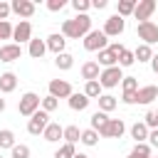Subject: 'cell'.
<instances>
[{
    "label": "cell",
    "mask_w": 158,
    "mask_h": 158,
    "mask_svg": "<svg viewBox=\"0 0 158 158\" xmlns=\"http://www.w3.org/2000/svg\"><path fill=\"white\" fill-rule=\"evenodd\" d=\"M91 32V17L89 15H77L72 20H64L62 22V37L67 40H79V37H86Z\"/></svg>",
    "instance_id": "6da1fadb"
},
{
    "label": "cell",
    "mask_w": 158,
    "mask_h": 158,
    "mask_svg": "<svg viewBox=\"0 0 158 158\" xmlns=\"http://www.w3.org/2000/svg\"><path fill=\"white\" fill-rule=\"evenodd\" d=\"M123 49H126L123 44H118V42H111L106 49H101V52H99V62H96V64H99V67H104V69H109V67H116V64H118V54H121Z\"/></svg>",
    "instance_id": "7a4b0ae2"
},
{
    "label": "cell",
    "mask_w": 158,
    "mask_h": 158,
    "mask_svg": "<svg viewBox=\"0 0 158 158\" xmlns=\"http://www.w3.org/2000/svg\"><path fill=\"white\" fill-rule=\"evenodd\" d=\"M106 44H109V37L101 30H91L84 37V49L86 52H101V49H106Z\"/></svg>",
    "instance_id": "3957f363"
},
{
    "label": "cell",
    "mask_w": 158,
    "mask_h": 158,
    "mask_svg": "<svg viewBox=\"0 0 158 158\" xmlns=\"http://www.w3.org/2000/svg\"><path fill=\"white\" fill-rule=\"evenodd\" d=\"M40 104H42V99H40L35 91H27V94H22V96H20L17 111H20L22 116H32L35 111H40Z\"/></svg>",
    "instance_id": "277c9868"
},
{
    "label": "cell",
    "mask_w": 158,
    "mask_h": 158,
    "mask_svg": "<svg viewBox=\"0 0 158 158\" xmlns=\"http://www.w3.org/2000/svg\"><path fill=\"white\" fill-rule=\"evenodd\" d=\"M121 79H123V74H121V67H118V64H116V67H109V69H101V74H99L101 89H114Z\"/></svg>",
    "instance_id": "5b68a950"
},
{
    "label": "cell",
    "mask_w": 158,
    "mask_h": 158,
    "mask_svg": "<svg viewBox=\"0 0 158 158\" xmlns=\"http://www.w3.org/2000/svg\"><path fill=\"white\" fill-rule=\"evenodd\" d=\"M47 126H49V114H44L42 109L35 111V114L30 116V121H27V131H30L32 136H40Z\"/></svg>",
    "instance_id": "8992f818"
},
{
    "label": "cell",
    "mask_w": 158,
    "mask_h": 158,
    "mask_svg": "<svg viewBox=\"0 0 158 158\" xmlns=\"http://www.w3.org/2000/svg\"><path fill=\"white\" fill-rule=\"evenodd\" d=\"M136 32H138V37L143 40V44H148V47L158 42V25L151 22V20H148V22H138V30H136Z\"/></svg>",
    "instance_id": "52a82bcc"
},
{
    "label": "cell",
    "mask_w": 158,
    "mask_h": 158,
    "mask_svg": "<svg viewBox=\"0 0 158 158\" xmlns=\"http://www.w3.org/2000/svg\"><path fill=\"white\" fill-rule=\"evenodd\" d=\"M74 91H72V84L67 79H52L49 81V96H54L57 101L59 99H69Z\"/></svg>",
    "instance_id": "ba28073f"
},
{
    "label": "cell",
    "mask_w": 158,
    "mask_h": 158,
    "mask_svg": "<svg viewBox=\"0 0 158 158\" xmlns=\"http://www.w3.org/2000/svg\"><path fill=\"white\" fill-rule=\"evenodd\" d=\"M123 30H126V20L118 17V15H111V17L104 22V30H101V32H104L106 37H118Z\"/></svg>",
    "instance_id": "9c48e42d"
},
{
    "label": "cell",
    "mask_w": 158,
    "mask_h": 158,
    "mask_svg": "<svg viewBox=\"0 0 158 158\" xmlns=\"http://www.w3.org/2000/svg\"><path fill=\"white\" fill-rule=\"evenodd\" d=\"M156 0H141V2H136V10H133V15H136V20L138 22H148L151 20V15L156 12Z\"/></svg>",
    "instance_id": "30bf717a"
},
{
    "label": "cell",
    "mask_w": 158,
    "mask_h": 158,
    "mask_svg": "<svg viewBox=\"0 0 158 158\" xmlns=\"http://www.w3.org/2000/svg\"><path fill=\"white\" fill-rule=\"evenodd\" d=\"M12 40H15V44L30 42V40H32V25H30L27 20H20V25L12 27Z\"/></svg>",
    "instance_id": "8fae6325"
},
{
    "label": "cell",
    "mask_w": 158,
    "mask_h": 158,
    "mask_svg": "<svg viewBox=\"0 0 158 158\" xmlns=\"http://www.w3.org/2000/svg\"><path fill=\"white\" fill-rule=\"evenodd\" d=\"M123 131H126V123H123L121 118H109L106 128H104L99 136H104V138H121Z\"/></svg>",
    "instance_id": "7c38bea8"
},
{
    "label": "cell",
    "mask_w": 158,
    "mask_h": 158,
    "mask_svg": "<svg viewBox=\"0 0 158 158\" xmlns=\"http://www.w3.org/2000/svg\"><path fill=\"white\" fill-rule=\"evenodd\" d=\"M10 10L20 17H32L35 15V2L32 0H12L10 2Z\"/></svg>",
    "instance_id": "4fadbf2b"
},
{
    "label": "cell",
    "mask_w": 158,
    "mask_h": 158,
    "mask_svg": "<svg viewBox=\"0 0 158 158\" xmlns=\"http://www.w3.org/2000/svg\"><path fill=\"white\" fill-rule=\"evenodd\" d=\"M20 54H22L20 44H15V42L0 44V62H15V59H20Z\"/></svg>",
    "instance_id": "5bb4252c"
},
{
    "label": "cell",
    "mask_w": 158,
    "mask_h": 158,
    "mask_svg": "<svg viewBox=\"0 0 158 158\" xmlns=\"http://www.w3.org/2000/svg\"><path fill=\"white\" fill-rule=\"evenodd\" d=\"M156 99H158V86H153V84L138 86V91H136V104H151V101H156Z\"/></svg>",
    "instance_id": "9a60e30c"
},
{
    "label": "cell",
    "mask_w": 158,
    "mask_h": 158,
    "mask_svg": "<svg viewBox=\"0 0 158 158\" xmlns=\"http://www.w3.org/2000/svg\"><path fill=\"white\" fill-rule=\"evenodd\" d=\"M44 44H47V49H49V52H54V54H62V52H64V44H67V40L62 37V32H54V35H49V37L44 40Z\"/></svg>",
    "instance_id": "2e32d148"
},
{
    "label": "cell",
    "mask_w": 158,
    "mask_h": 158,
    "mask_svg": "<svg viewBox=\"0 0 158 158\" xmlns=\"http://www.w3.org/2000/svg\"><path fill=\"white\" fill-rule=\"evenodd\" d=\"M99 74H101V67H99L94 59H89V62L81 64V77H84L86 81H99Z\"/></svg>",
    "instance_id": "e0dca14e"
},
{
    "label": "cell",
    "mask_w": 158,
    "mask_h": 158,
    "mask_svg": "<svg viewBox=\"0 0 158 158\" xmlns=\"http://www.w3.org/2000/svg\"><path fill=\"white\" fill-rule=\"evenodd\" d=\"M62 133H64V128H62L59 123H52V121H49V126L42 131V138H44V141H49V143H54V141H59V138H62Z\"/></svg>",
    "instance_id": "ac0fdd59"
},
{
    "label": "cell",
    "mask_w": 158,
    "mask_h": 158,
    "mask_svg": "<svg viewBox=\"0 0 158 158\" xmlns=\"http://www.w3.org/2000/svg\"><path fill=\"white\" fill-rule=\"evenodd\" d=\"M15 86H17V77H15L12 72H5V74H0V91H2V94H10V91H15Z\"/></svg>",
    "instance_id": "d6986e66"
},
{
    "label": "cell",
    "mask_w": 158,
    "mask_h": 158,
    "mask_svg": "<svg viewBox=\"0 0 158 158\" xmlns=\"http://www.w3.org/2000/svg\"><path fill=\"white\" fill-rule=\"evenodd\" d=\"M131 138H136V143H146V138H148V126H146L143 121H136V123L131 126Z\"/></svg>",
    "instance_id": "ffe728a7"
},
{
    "label": "cell",
    "mask_w": 158,
    "mask_h": 158,
    "mask_svg": "<svg viewBox=\"0 0 158 158\" xmlns=\"http://www.w3.org/2000/svg\"><path fill=\"white\" fill-rule=\"evenodd\" d=\"M30 57L32 59H42L44 57V52H47V44H44V40H30Z\"/></svg>",
    "instance_id": "44dd1931"
},
{
    "label": "cell",
    "mask_w": 158,
    "mask_h": 158,
    "mask_svg": "<svg viewBox=\"0 0 158 158\" xmlns=\"http://www.w3.org/2000/svg\"><path fill=\"white\" fill-rule=\"evenodd\" d=\"M89 106V99L84 96V91L79 94V91H74L72 96H69V109H74V111H84Z\"/></svg>",
    "instance_id": "7402d4cb"
},
{
    "label": "cell",
    "mask_w": 158,
    "mask_h": 158,
    "mask_svg": "<svg viewBox=\"0 0 158 158\" xmlns=\"http://www.w3.org/2000/svg\"><path fill=\"white\" fill-rule=\"evenodd\" d=\"M116 106H118L116 96H111V94H101V96H99V111L109 114V111H114Z\"/></svg>",
    "instance_id": "603a6c76"
},
{
    "label": "cell",
    "mask_w": 158,
    "mask_h": 158,
    "mask_svg": "<svg viewBox=\"0 0 158 158\" xmlns=\"http://www.w3.org/2000/svg\"><path fill=\"white\" fill-rule=\"evenodd\" d=\"M136 2H138V0H118V5H116V15H118V17L133 15V10H136Z\"/></svg>",
    "instance_id": "cb8c5ba5"
},
{
    "label": "cell",
    "mask_w": 158,
    "mask_h": 158,
    "mask_svg": "<svg viewBox=\"0 0 158 158\" xmlns=\"http://www.w3.org/2000/svg\"><path fill=\"white\" fill-rule=\"evenodd\" d=\"M106 123H109V116H106L104 111H96V114H91V128H94L96 133H101V131L106 128Z\"/></svg>",
    "instance_id": "d4e9b609"
},
{
    "label": "cell",
    "mask_w": 158,
    "mask_h": 158,
    "mask_svg": "<svg viewBox=\"0 0 158 158\" xmlns=\"http://www.w3.org/2000/svg\"><path fill=\"white\" fill-rule=\"evenodd\" d=\"M54 64H57V69H62V72H67V69H72V67H74V57H72L69 52H62V54H57V59H54Z\"/></svg>",
    "instance_id": "484cf974"
},
{
    "label": "cell",
    "mask_w": 158,
    "mask_h": 158,
    "mask_svg": "<svg viewBox=\"0 0 158 158\" xmlns=\"http://www.w3.org/2000/svg\"><path fill=\"white\" fill-rule=\"evenodd\" d=\"M62 138H64V143H77L79 138H81V131H79V126H64V133H62Z\"/></svg>",
    "instance_id": "4316f807"
},
{
    "label": "cell",
    "mask_w": 158,
    "mask_h": 158,
    "mask_svg": "<svg viewBox=\"0 0 158 158\" xmlns=\"http://www.w3.org/2000/svg\"><path fill=\"white\" fill-rule=\"evenodd\" d=\"M133 59H138V62H151V59H153L151 47H148V44H138V47L133 49Z\"/></svg>",
    "instance_id": "83f0119b"
},
{
    "label": "cell",
    "mask_w": 158,
    "mask_h": 158,
    "mask_svg": "<svg viewBox=\"0 0 158 158\" xmlns=\"http://www.w3.org/2000/svg\"><path fill=\"white\" fill-rule=\"evenodd\" d=\"M84 96H86L89 101H91V99H99V96H101V84H99V81H86Z\"/></svg>",
    "instance_id": "f1b7e54d"
},
{
    "label": "cell",
    "mask_w": 158,
    "mask_h": 158,
    "mask_svg": "<svg viewBox=\"0 0 158 158\" xmlns=\"http://www.w3.org/2000/svg\"><path fill=\"white\" fill-rule=\"evenodd\" d=\"M12 146H15V133L10 128H2L0 131V148H10L12 151Z\"/></svg>",
    "instance_id": "f546056e"
},
{
    "label": "cell",
    "mask_w": 158,
    "mask_h": 158,
    "mask_svg": "<svg viewBox=\"0 0 158 158\" xmlns=\"http://www.w3.org/2000/svg\"><path fill=\"white\" fill-rule=\"evenodd\" d=\"M84 146H96L99 143V133L94 131V128H86V131H81V138H79Z\"/></svg>",
    "instance_id": "4dcf8cb0"
},
{
    "label": "cell",
    "mask_w": 158,
    "mask_h": 158,
    "mask_svg": "<svg viewBox=\"0 0 158 158\" xmlns=\"http://www.w3.org/2000/svg\"><path fill=\"white\" fill-rule=\"evenodd\" d=\"M74 156H77V151H74L72 143H62L57 148V153H54V158H74Z\"/></svg>",
    "instance_id": "1f68e13d"
},
{
    "label": "cell",
    "mask_w": 158,
    "mask_h": 158,
    "mask_svg": "<svg viewBox=\"0 0 158 158\" xmlns=\"http://www.w3.org/2000/svg\"><path fill=\"white\" fill-rule=\"evenodd\" d=\"M40 106H42V111H44V114H52V111H54V109L59 106V101H57L54 96H44Z\"/></svg>",
    "instance_id": "d6a6232c"
},
{
    "label": "cell",
    "mask_w": 158,
    "mask_h": 158,
    "mask_svg": "<svg viewBox=\"0 0 158 158\" xmlns=\"http://www.w3.org/2000/svg\"><path fill=\"white\" fill-rule=\"evenodd\" d=\"M12 158H30V146L15 143V146H12Z\"/></svg>",
    "instance_id": "836d02e7"
},
{
    "label": "cell",
    "mask_w": 158,
    "mask_h": 158,
    "mask_svg": "<svg viewBox=\"0 0 158 158\" xmlns=\"http://www.w3.org/2000/svg\"><path fill=\"white\" fill-rule=\"evenodd\" d=\"M121 86H123V91H138V79L136 77H123Z\"/></svg>",
    "instance_id": "e575fe53"
},
{
    "label": "cell",
    "mask_w": 158,
    "mask_h": 158,
    "mask_svg": "<svg viewBox=\"0 0 158 158\" xmlns=\"http://www.w3.org/2000/svg\"><path fill=\"white\" fill-rule=\"evenodd\" d=\"M72 7L77 10V15H86V10L91 7L89 0H72Z\"/></svg>",
    "instance_id": "d590c367"
},
{
    "label": "cell",
    "mask_w": 158,
    "mask_h": 158,
    "mask_svg": "<svg viewBox=\"0 0 158 158\" xmlns=\"http://www.w3.org/2000/svg\"><path fill=\"white\" fill-rule=\"evenodd\" d=\"M136 59H133V52H128V49H123L121 54H118V67H131Z\"/></svg>",
    "instance_id": "8d00e7d4"
},
{
    "label": "cell",
    "mask_w": 158,
    "mask_h": 158,
    "mask_svg": "<svg viewBox=\"0 0 158 158\" xmlns=\"http://www.w3.org/2000/svg\"><path fill=\"white\" fill-rule=\"evenodd\" d=\"M0 40H12V25L7 20H0Z\"/></svg>",
    "instance_id": "74e56055"
},
{
    "label": "cell",
    "mask_w": 158,
    "mask_h": 158,
    "mask_svg": "<svg viewBox=\"0 0 158 158\" xmlns=\"http://www.w3.org/2000/svg\"><path fill=\"white\" fill-rule=\"evenodd\" d=\"M143 123H146L148 128H158V111H148V114L143 116Z\"/></svg>",
    "instance_id": "f35d334b"
},
{
    "label": "cell",
    "mask_w": 158,
    "mask_h": 158,
    "mask_svg": "<svg viewBox=\"0 0 158 158\" xmlns=\"http://www.w3.org/2000/svg\"><path fill=\"white\" fill-rule=\"evenodd\" d=\"M64 5H67V0H47L49 12H59V10H64Z\"/></svg>",
    "instance_id": "ab89813d"
},
{
    "label": "cell",
    "mask_w": 158,
    "mask_h": 158,
    "mask_svg": "<svg viewBox=\"0 0 158 158\" xmlns=\"http://www.w3.org/2000/svg\"><path fill=\"white\" fill-rule=\"evenodd\" d=\"M136 153H141V156H146V158H151V146L148 143H136V148H133Z\"/></svg>",
    "instance_id": "60d3db41"
},
{
    "label": "cell",
    "mask_w": 158,
    "mask_h": 158,
    "mask_svg": "<svg viewBox=\"0 0 158 158\" xmlns=\"http://www.w3.org/2000/svg\"><path fill=\"white\" fill-rule=\"evenodd\" d=\"M10 12H12V10H10V2H2V0H0V20H7Z\"/></svg>",
    "instance_id": "b9f144b4"
},
{
    "label": "cell",
    "mask_w": 158,
    "mask_h": 158,
    "mask_svg": "<svg viewBox=\"0 0 158 158\" xmlns=\"http://www.w3.org/2000/svg\"><path fill=\"white\" fill-rule=\"evenodd\" d=\"M148 143H151L153 148H158V128H153V131H148Z\"/></svg>",
    "instance_id": "7bdbcfd3"
},
{
    "label": "cell",
    "mask_w": 158,
    "mask_h": 158,
    "mask_svg": "<svg viewBox=\"0 0 158 158\" xmlns=\"http://www.w3.org/2000/svg\"><path fill=\"white\" fill-rule=\"evenodd\" d=\"M123 104H136V91H123Z\"/></svg>",
    "instance_id": "ee69618b"
},
{
    "label": "cell",
    "mask_w": 158,
    "mask_h": 158,
    "mask_svg": "<svg viewBox=\"0 0 158 158\" xmlns=\"http://www.w3.org/2000/svg\"><path fill=\"white\" fill-rule=\"evenodd\" d=\"M91 7H96V10H104V7H106V0H91Z\"/></svg>",
    "instance_id": "f6af8a7d"
},
{
    "label": "cell",
    "mask_w": 158,
    "mask_h": 158,
    "mask_svg": "<svg viewBox=\"0 0 158 158\" xmlns=\"http://www.w3.org/2000/svg\"><path fill=\"white\" fill-rule=\"evenodd\" d=\"M151 67H153V72L158 74V54H153V59H151Z\"/></svg>",
    "instance_id": "bcb514c9"
},
{
    "label": "cell",
    "mask_w": 158,
    "mask_h": 158,
    "mask_svg": "<svg viewBox=\"0 0 158 158\" xmlns=\"http://www.w3.org/2000/svg\"><path fill=\"white\" fill-rule=\"evenodd\" d=\"M128 158H146V156H141V153H136V151H131V153H128Z\"/></svg>",
    "instance_id": "7dc6e473"
},
{
    "label": "cell",
    "mask_w": 158,
    "mask_h": 158,
    "mask_svg": "<svg viewBox=\"0 0 158 158\" xmlns=\"http://www.w3.org/2000/svg\"><path fill=\"white\" fill-rule=\"evenodd\" d=\"M5 111V99H0V114Z\"/></svg>",
    "instance_id": "c3c4849f"
},
{
    "label": "cell",
    "mask_w": 158,
    "mask_h": 158,
    "mask_svg": "<svg viewBox=\"0 0 158 158\" xmlns=\"http://www.w3.org/2000/svg\"><path fill=\"white\" fill-rule=\"evenodd\" d=\"M74 158H89V156H84V153H77V156H74Z\"/></svg>",
    "instance_id": "681fc988"
},
{
    "label": "cell",
    "mask_w": 158,
    "mask_h": 158,
    "mask_svg": "<svg viewBox=\"0 0 158 158\" xmlns=\"http://www.w3.org/2000/svg\"><path fill=\"white\" fill-rule=\"evenodd\" d=\"M151 158H153V156H151Z\"/></svg>",
    "instance_id": "f907efd6"
},
{
    "label": "cell",
    "mask_w": 158,
    "mask_h": 158,
    "mask_svg": "<svg viewBox=\"0 0 158 158\" xmlns=\"http://www.w3.org/2000/svg\"><path fill=\"white\" fill-rule=\"evenodd\" d=\"M0 158H2V156H0Z\"/></svg>",
    "instance_id": "816d5d0a"
}]
</instances>
